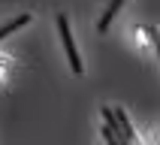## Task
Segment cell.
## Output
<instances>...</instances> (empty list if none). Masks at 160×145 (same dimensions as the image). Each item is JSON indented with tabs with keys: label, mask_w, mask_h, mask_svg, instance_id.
I'll use <instances>...</instances> for the list:
<instances>
[{
	"label": "cell",
	"mask_w": 160,
	"mask_h": 145,
	"mask_svg": "<svg viewBox=\"0 0 160 145\" xmlns=\"http://www.w3.org/2000/svg\"><path fill=\"white\" fill-rule=\"evenodd\" d=\"M58 30H61V39H63V48H67V58H70V67L72 72H82V61H79V52H76V42H72V33H70V21L67 15H58Z\"/></svg>",
	"instance_id": "obj_1"
},
{
	"label": "cell",
	"mask_w": 160,
	"mask_h": 145,
	"mask_svg": "<svg viewBox=\"0 0 160 145\" xmlns=\"http://www.w3.org/2000/svg\"><path fill=\"white\" fill-rule=\"evenodd\" d=\"M112 115H115V121H118V133H121L118 139H121V142H133V127H130V121H127V115L121 112V109H115Z\"/></svg>",
	"instance_id": "obj_2"
},
{
	"label": "cell",
	"mask_w": 160,
	"mask_h": 145,
	"mask_svg": "<svg viewBox=\"0 0 160 145\" xmlns=\"http://www.w3.org/2000/svg\"><path fill=\"white\" fill-rule=\"evenodd\" d=\"M118 9H121V0H115V3H112L106 12H103V18H100V24H97V27H100V33H106V30H109V24H112V15H115Z\"/></svg>",
	"instance_id": "obj_3"
},
{
	"label": "cell",
	"mask_w": 160,
	"mask_h": 145,
	"mask_svg": "<svg viewBox=\"0 0 160 145\" xmlns=\"http://www.w3.org/2000/svg\"><path fill=\"white\" fill-rule=\"evenodd\" d=\"M27 21H30V15H18L15 21H9V24H3V27H0V39H3V36H9L12 30H18L21 24H27Z\"/></svg>",
	"instance_id": "obj_4"
},
{
	"label": "cell",
	"mask_w": 160,
	"mask_h": 145,
	"mask_svg": "<svg viewBox=\"0 0 160 145\" xmlns=\"http://www.w3.org/2000/svg\"><path fill=\"white\" fill-rule=\"evenodd\" d=\"M103 139H106L109 145H124V142H121V139H118V133H112L109 127H103Z\"/></svg>",
	"instance_id": "obj_5"
}]
</instances>
